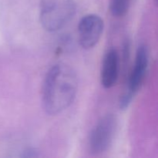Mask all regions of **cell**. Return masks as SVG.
I'll return each instance as SVG.
<instances>
[{"mask_svg":"<svg viewBox=\"0 0 158 158\" xmlns=\"http://www.w3.org/2000/svg\"><path fill=\"white\" fill-rule=\"evenodd\" d=\"M78 80L69 65L58 63L48 71L43 86V105L50 115H56L73 103L77 93Z\"/></svg>","mask_w":158,"mask_h":158,"instance_id":"1","label":"cell"},{"mask_svg":"<svg viewBox=\"0 0 158 158\" xmlns=\"http://www.w3.org/2000/svg\"><path fill=\"white\" fill-rule=\"evenodd\" d=\"M76 13L73 0H41L40 20L48 32H56L64 27Z\"/></svg>","mask_w":158,"mask_h":158,"instance_id":"2","label":"cell"},{"mask_svg":"<svg viewBox=\"0 0 158 158\" xmlns=\"http://www.w3.org/2000/svg\"><path fill=\"white\" fill-rule=\"evenodd\" d=\"M116 128L117 120L113 114H107L97 122L89 137L91 154H100L107 151L114 140Z\"/></svg>","mask_w":158,"mask_h":158,"instance_id":"3","label":"cell"},{"mask_svg":"<svg viewBox=\"0 0 158 158\" xmlns=\"http://www.w3.org/2000/svg\"><path fill=\"white\" fill-rule=\"evenodd\" d=\"M103 21L96 14H88L80 19L78 25L79 43L82 48L89 49L94 47L101 38Z\"/></svg>","mask_w":158,"mask_h":158,"instance_id":"4","label":"cell"},{"mask_svg":"<svg viewBox=\"0 0 158 158\" xmlns=\"http://www.w3.org/2000/svg\"><path fill=\"white\" fill-rule=\"evenodd\" d=\"M148 50L145 45H140L136 54L135 63L130 76L128 86L125 93L134 97L141 86L148 66Z\"/></svg>","mask_w":158,"mask_h":158,"instance_id":"5","label":"cell"},{"mask_svg":"<svg viewBox=\"0 0 158 158\" xmlns=\"http://www.w3.org/2000/svg\"><path fill=\"white\" fill-rule=\"evenodd\" d=\"M119 77V56L117 50L111 49L103 58L100 72V81L106 89L113 87Z\"/></svg>","mask_w":158,"mask_h":158,"instance_id":"6","label":"cell"},{"mask_svg":"<svg viewBox=\"0 0 158 158\" xmlns=\"http://www.w3.org/2000/svg\"><path fill=\"white\" fill-rule=\"evenodd\" d=\"M130 0H110V11L113 15L122 17L127 12Z\"/></svg>","mask_w":158,"mask_h":158,"instance_id":"7","label":"cell"},{"mask_svg":"<svg viewBox=\"0 0 158 158\" xmlns=\"http://www.w3.org/2000/svg\"><path fill=\"white\" fill-rule=\"evenodd\" d=\"M155 1H157V0H155Z\"/></svg>","mask_w":158,"mask_h":158,"instance_id":"8","label":"cell"}]
</instances>
